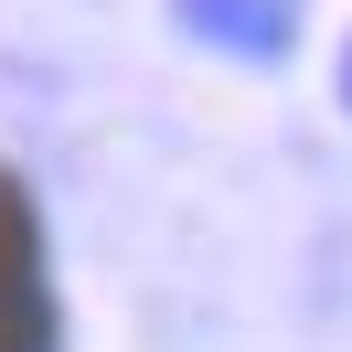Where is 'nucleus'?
<instances>
[{"label":"nucleus","instance_id":"nucleus-2","mask_svg":"<svg viewBox=\"0 0 352 352\" xmlns=\"http://www.w3.org/2000/svg\"><path fill=\"white\" fill-rule=\"evenodd\" d=\"M342 107H352V43H342Z\"/></svg>","mask_w":352,"mask_h":352},{"label":"nucleus","instance_id":"nucleus-1","mask_svg":"<svg viewBox=\"0 0 352 352\" xmlns=\"http://www.w3.org/2000/svg\"><path fill=\"white\" fill-rule=\"evenodd\" d=\"M171 22L192 43L235 54V65H288L299 54V0H171Z\"/></svg>","mask_w":352,"mask_h":352}]
</instances>
